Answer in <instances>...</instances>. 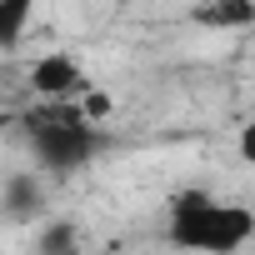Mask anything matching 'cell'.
Returning <instances> with one entry per match:
<instances>
[{"instance_id": "1", "label": "cell", "mask_w": 255, "mask_h": 255, "mask_svg": "<svg viewBox=\"0 0 255 255\" xmlns=\"http://www.w3.org/2000/svg\"><path fill=\"white\" fill-rule=\"evenodd\" d=\"M255 235V215L245 205H220L200 190H185L175 200L170 215V240L180 250H200V255H230Z\"/></svg>"}, {"instance_id": "2", "label": "cell", "mask_w": 255, "mask_h": 255, "mask_svg": "<svg viewBox=\"0 0 255 255\" xmlns=\"http://www.w3.org/2000/svg\"><path fill=\"white\" fill-rule=\"evenodd\" d=\"M25 125H30V145H35L40 165H50V170H75V165H85V160L95 155V145H100L95 125H90V120L80 115V105H70V100L25 115Z\"/></svg>"}, {"instance_id": "3", "label": "cell", "mask_w": 255, "mask_h": 255, "mask_svg": "<svg viewBox=\"0 0 255 255\" xmlns=\"http://www.w3.org/2000/svg\"><path fill=\"white\" fill-rule=\"evenodd\" d=\"M30 85L45 95V100H70V95H85V70L70 60V55H40L35 70H30Z\"/></svg>"}, {"instance_id": "4", "label": "cell", "mask_w": 255, "mask_h": 255, "mask_svg": "<svg viewBox=\"0 0 255 255\" xmlns=\"http://www.w3.org/2000/svg\"><path fill=\"white\" fill-rule=\"evenodd\" d=\"M195 20L215 25V30H240V25H255V5H250V0H215V5L195 10Z\"/></svg>"}, {"instance_id": "5", "label": "cell", "mask_w": 255, "mask_h": 255, "mask_svg": "<svg viewBox=\"0 0 255 255\" xmlns=\"http://www.w3.org/2000/svg\"><path fill=\"white\" fill-rule=\"evenodd\" d=\"M25 20H30V0H0V45L20 40Z\"/></svg>"}, {"instance_id": "6", "label": "cell", "mask_w": 255, "mask_h": 255, "mask_svg": "<svg viewBox=\"0 0 255 255\" xmlns=\"http://www.w3.org/2000/svg\"><path fill=\"white\" fill-rule=\"evenodd\" d=\"M35 205H40L35 180H10V190H5V210H10V215H35Z\"/></svg>"}, {"instance_id": "7", "label": "cell", "mask_w": 255, "mask_h": 255, "mask_svg": "<svg viewBox=\"0 0 255 255\" xmlns=\"http://www.w3.org/2000/svg\"><path fill=\"white\" fill-rule=\"evenodd\" d=\"M75 250V225H50L40 235V255H70Z\"/></svg>"}, {"instance_id": "8", "label": "cell", "mask_w": 255, "mask_h": 255, "mask_svg": "<svg viewBox=\"0 0 255 255\" xmlns=\"http://www.w3.org/2000/svg\"><path fill=\"white\" fill-rule=\"evenodd\" d=\"M80 115H85L90 125H95V120H105V115H110V95H105V90H85V100H80Z\"/></svg>"}, {"instance_id": "9", "label": "cell", "mask_w": 255, "mask_h": 255, "mask_svg": "<svg viewBox=\"0 0 255 255\" xmlns=\"http://www.w3.org/2000/svg\"><path fill=\"white\" fill-rule=\"evenodd\" d=\"M235 145H240V160H245V165H255V120L240 130V140H235Z\"/></svg>"}]
</instances>
